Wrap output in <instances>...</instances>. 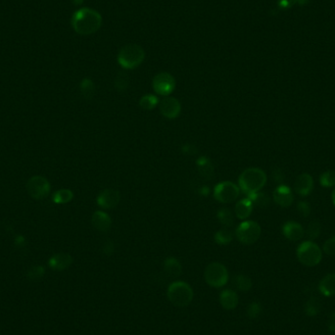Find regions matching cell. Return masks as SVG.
I'll return each instance as SVG.
<instances>
[{
	"label": "cell",
	"mask_w": 335,
	"mask_h": 335,
	"mask_svg": "<svg viewBox=\"0 0 335 335\" xmlns=\"http://www.w3.org/2000/svg\"><path fill=\"white\" fill-rule=\"evenodd\" d=\"M102 25V17L99 12L90 8H82L75 12L72 18L74 30L83 36L96 33Z\"/></svg>",
	"instance_id": "cell-1"
},
{
	"label": "cell",
	"mask_w": 335,
	"mask_h": 335,
	"mask_svg": "<svg viewBox=\"0 0 335 335\" xmlns=\"http://www.w3.org/2000/svg\"><path fill=\"white\" fill-rule=\"evenodd\" d=\"M15 244H16V246H18L20 248H24V247L27 246V240L23 235H18L15 238Z\"/></svg>",
	"instance_id": "cell-40"
},
{
	"label": "cell",
	"mask_w": 335,
	"mask_h": 335,
	"mask_svg": "<svg viewBox=\"0 0 335 335\" xmlns=\"http://www.w3.org/2000/svg\"><path fill=\"white\" fill-rule=\"evenodd\" d=\"M273 200L280 207L287 208L292 205L294 201L292 190L284 185H280L273 191Z\"/></svg>",
	"instance_id": "cell-13"
},
{
	"label": "cell",
	"mask_w": 335,
	"mask_h": 335,
	"mask_svg": "<svg viewBox=\"0 0 335 335\" xmlns=\"http://www.w3.org/2000/svg\"><path fill=\"white\" fill-rule=\"evenodd\" d=\"M204 278L211 287L222 288L229 281V272L223 264L214 262L207 266L204 272Z\"/></svg>",
	"instance_id": "cell-6"
},
{
	"label": "cell",
	"mask_w": 335,
	"mask_h": 335,
	"mask_svg": "<svg viewBox=\"0 0 335 335\" xmlns=\"http://www.w3.org/2000/svg\"><path fill=\"white\" fill-rule=\"evenodd\" d=\"M44 274V268L42 266H37L32 268L28 272V277L32 280L41 279Z\"/></svg>",
	"instance_id": "cell-35"
},
{
	"label": "cell",
	"mask_w": 335,
	"mask_h": 335,
	"mask_svg": "<svg viewBox=\"0 0 335 335\" xmlns=\"http://www.w3.org/2000/svg\"><path fill=\"white\" fill-rule=\"evenodd\" d=\"M234 286L240 291H249L252 288V280L250 277L244 274H237L233 279Z\"/></svg>",
	"instance_id": "cell-26"
},
{
	"label": "cell",
	"mask_w": 335,
	"mask_h": 335,
	"mask_svg": "<svg viewBox=\"0 0 335 335\" xmlns=\"http://www.w3.org/2000/svg\"><path fill=\"white\" fill-rule=\"evenodd\" d=\"M91 224L96 231L106 232L112 227V219L103 211H96L91 217Z\"/></svg>",
	"instance_id": "cell-15"
},
{
	"label": "cell",
	"mask_w": 335,
	"mask_h": 335,
	"mask_svg": "<svg viewBox=\"0 0 335 335\" xmlns=\"http://www.w3.org/2000/svg\"><path fill=\"white\" fill-rule=\"evenodd\" d=\"M160 112L161 114L170 120H174L178 118L182 112V104L181 102L176 98L172 96H166L164 97L160 103Z\"/></svg>",
	"instance_id": "cell-11"
},
{
	"label": "cell",
	"mask_w": 335,
	"mask_h": 335,
	"mask_svg": "<svg viewBox=\"0 0 335 335\" xmlns=\"http://www.w3.org/2000/svg\"><path fill=\"white\" fill-rule=\"evenodd\" d=\"M160 103V100L157 95L154 94H145L139 100V106L146 111H151L155 109Z\"/></svg>",
	"instance_id": "cell-27"
},
{
	"label": "cell",
	"mask_w": 335,
	"mask_h": 335,
	"mask_svg": "<svg viewBox=\"0 0 335 335\" xmlns=\"http://www.w3.org/2000/svg\"><path fill=\"white\" fill-rule=\"evenodd\" d=\"M120 201L121 194L116 189H104L98 194L96 198L98 206L103 209H113L120 203Z\"/></svg>",
	"instance_id": "cell-12"
},
{
	"label": "cell",
	"mask_w": 335,
	"mask_h": 335,
	"mask_svg": "<svg viewBox=\"0 0 335 335\" xmlns=\"http://www.w3.org/2000/svg\"><path fill=\"white\" fill-rule=\"evenodd\" d=\"M323 252L326 255L335 256V237H331L330 239L326 240L323 244Z\"/></svg>",
	"instance_id": "cell-36"
},
{
	"label": "cell",
	"mask_w": 335,
	"mask_h": 335,
	"mask_svg": "<svg viewBox=\"0 0 335 335\" xmlns=\"http://www.w3.org/2000/svg\"><path fill=\"white\" fill-rule=\"evenodd\" d=\"M262 313V306L258 302H253L247 308V315L251 319H256Z\"/></svg>",
	"instance_id": "cell-34"
},
{
	"label": "cell",
	"mask_w": 335,
	"mask_h": 335,
	"mask_svg": "<svg viewBox=\"0 0 335 335\" xmlns=\"http://www.w3.org/2000/svg\"><path fill=\"white\" fill-rule=\"evenodd\" d=\"M319 309H320V306H319L318 301L315 298H311L306 305V314L311 316L316 315L318 314Z\"/></svg>",
	"instance_id": "cell-33"
},
{
	"label": "cell",
	"mask_w": 335,
	"mask_h": 335,
	"mask_svg": "<svg viewBox=\"0 0 335 335\" xmlns=\"http://www.w3.org/2000/svg\"><path fill=\"white\" fill-rule=\"evenodd\" d=\"M183 151L185 154H189V155H194L196 153V148L191 145V144H185L183 147Z\"/></svg>",
	"instance_id": "cell-41"
},
{
	"label": "cell",
	"mask_w": 335,
	"mask_h": 335,
	"mask_svg": "<svg viewBox=\"0 0 335 335\" xmlns=\"http://www.w3.org/2000/svg\"><path fill=\"white\" fill-rule=\"evenodd\" d=\"M318 290L324 297H332L335 295V273L325 275L318 284Z\"/></svg>",
	"instance_id": "cell-20"
},
{
	"label": "cell",
	"mask_w": 335,
	"mask_h": 335,
	"mask_svg": "<svg viewBox=\"0 0 335 335\" xmlns=\"http://www.w3.org/2000/svg\"><path fill=\"white\" fill-rule=\"evenodd\" d=\"M314 189L313 177L307 173L300 175L294 185L295 191L301 196L309 195Z\"/></svg>",
	"instance_id": "cell-14"
},
{
	"label": "cell",
	"mask_w": 335,
	"mask_h": 335,
	"mask_svg": "<svg viewBox=\"0 0 335 335\" xmlns=\"http://www.w3.org/2000/svg\"><path fill=\"white\" fill-rule=\"evenodd\" d=\"M295 3H296L295 0H279V1H278V5H279V7L284 8V9L292 7Z\"/></svg>",
	"instance_id": "cell-39"
},
{
	"label": "cell",
	"mask_w": 335,
	"mask_h": 335,
	"mask_svg": "<svg viewBox=\"0 0 335 335\" xmlns=\"http://www.w3.org/2000/svg\"><path fill=\"white\" fill-rule=\"evenodd\" d=\"M164 271L170 277H179L183 272V267L180 261L175 257L167 258L164 262Z\"/></svg>",
	"instance_id": "cell-22"
},
{
	"label": "cell",
	"mask_w": 335,
	"mask_h": 335,
	"mask_svg": "<svg viewBox=\"0 0 335 335\" xmlns=\"http://www.w3.org/2000/svg\"><path fill=\"white\" fill-rule=\"evenodd\" d=\"M51 186L48 180L42 176H34L27 183V191L36 200H42L48 196Z\"/></svg>",
	"instance_id": "cell-9"
},
{
	"label": "cell",
	"mask_w": 335,
	"mask_h": 335,
	"mask_svg": "<svg viewBox=\"0 0 335 335\" xmlns=\"http://www.w3.org/2000/svg\"><path fill=\"white\" fill-rule=\"evenodd\" d=\"M72 264H73V258L70 254L67 253L55 254L48 261L49 267L55 271L67 270Z\"/></svg>",
	"instance_id": "cell-16"
},
{
	"label": "cell",
	"mask_w": 335,
	"mask_h": 335,
	"mask_svg": "<svg viewBox=\"0 0 335 335\" xmlns=\"http://www.w3.org/2000/svg\"><path fill=\"white\" fill-rule=\"evenodd\" d=\"M282 233L287 239L291 241H298L303 238L305 234V231L300 224L293 222V221H290V222H286L283 225Z\"/></svg>",
	"instance_id": "cell-17"
},
{
	"label": "cell",
	"mask_w": 335,
	"mask_h": 335,
	"mask_svg": "<svg viewBox=\"0 0 335 335\" xmlns=\"http://www.w3.org/2000/svg\"><path fill=\"white\" fill-rule=\"evenodd\" d=\"M168 299L177 307H188L193 300V290L185 281H175L168 287Z\"/></svg>",
	"instance_id": "cell-4"
},
{
	"label": "cell",
	"mask_w": 335,
	"mask_h": 335,
	"mask_svg": "<svg viewBox=\"0 0 335 335\" xmlns=\"http://www.w3.org/2000/svg\"><path fill=\"white\" fill-rule=\"evenodd\" d=\"M73 1H74L76 4H81V3H83L84 0H73Z\"/></svg>",
	"instance_id": "cell-46"
},
{
	"label": "cell",
	"mask_w": 335,
	"mask_h": 335,
	"mask_svg": "<svg viewBox=\"0 0 335 335\" xmlns=\"http://www.w3.org/2000/svg\"><path fill=\"white\" fill-rule=\"evenodd\" d=\"M262 234L261 226L254 221H243L236 228V238L245 245H252L257 242Z\"/></svg>",
	"instance_id": "cell-7"
},
{
	"label": "cell",
	"mask_w": 335,
	"mask_h": 335,
	"mask_svg": "<svg viewBox=\"0 0 335 335\" xmlns=\"http://www.w3.org/2000/svg\"><path fill=\"white\" fill-rule=\"evenodd\" d=\"M273 177L277 183H283L284 181V175L280 170H275L273 173Z\"/></svg>",
	"instance_id": "cell-42"
},
{
	"label": "cell",
	"mask_w": 335,
	"mask_h": 335,
	"mask_svg": "<svg viewBox=\"0 0 335 335\" xmlns=\"http://www.w3.org/2000/svg\"><path fill=\"white\" fill-rule=\"evenodd\" d=\"M114 85L115 88L119 91V92H124L127 89V87L129 86V79L128 76L126 75V73H119L114 81Z\"/></svg>",
	"instance_id": "cell-30"
},
{
	"label": "cell",
	"mask_w": 335,
	"mask_h": 335,
	"mask_svg": "<svg viewBox=\"0 0 335 335\" xmlns=\"http://www.w3.org/2000/svg\"><path fill=\"white\" fill-rule=\"evenodd\" d=\"M80 89L85 99H91L95 94V84L88 78H85L82 81L80 84Z\"/></svg>",
	"instance_id": "cell-28"
},
{
	"label": "cell",
	"mask_w": 335,
	"mask_h": 335,
	"mask_svg": "<svg viewBox=\"0 0 335 335\" xmlns=\"http://www.w3.org/2000/svg\"><path fill=\"white\" fill-rule=\"evenodd\" d=\"M248 198L251 200L254 205H257L261 208H266L270 204V197L262 192H256L253 194H249Z\"/></svg>",
	"instance_id": "cell-29"
},
{
	"label": "cell",
	"mask_w": 335,
	"mask_h": 335,
	"mask_svg": "<svg viewBox=\"0 0 335 335\" xmlns=\"http://www.w3.org/2000/svg\"><path fill=\"white\" fill-rule=\"evenodd\" d=\"M319 183L323 188L335 187V171L324 172L319 178Z\"/></svg>",
	"instance_id": "cell-31"
},
{
	"label": "cell",
	"mask_w": 335,
	"mask_h": 335,
	"mask_svg": "<svg viewBox=\"0 0 335 335\" xmlns=\"http://www.w3.org/2000/svg\"><path fill=\"white\" fill-rule=\"evenodd\" d=\"M295 1H296V3H298L300 5H304V4H307L310 0H295Z\"/></svg>",
	"instance_id": "cell-44"
},
{
	"label": "cell",
	"mask_w": 335,
	"mask_h": 335,
	"mask_svg": "<svg viewBox=\"0 0 335 335\" xmlns=\"http://www.w3.org/2000/svg\"><path fill=\"white\" fill-rule=\"evenodd\" d=\"M196 166L199 174L205 180H211L215 173V168L208 157L201 156L196 160Z\"/></svg>",
	"instance_id": "cell-19"
},
{
	"label": "cell",
	"mask_w": 335,
	"mask_h": 335,
	"mask_svg": "<svg viewBox=\"0 0 335 335\" xmlns=\"http://www.w3.org/2000/svg\"><path fill=\"white\" fill-rule=\"evenodd\" d=\"M238 295L231 289H225L220 294V303L222 307L226 310L235 309L238 305Z\"/></svg>",
	"instance_id": "cell-18"
},
{
	"label": "cell",
	"mask_w": 335,
	"mask_h": 335,
	"mask_svg": "<svg viewBox=\"0 0 335 335\" xmlns=\"http://www.w3.org/2000/svg\"><path fill=\"white\" fill-rule=\"evenodd\" d=\"M267 175L260 168H248L238 178V187L247 195L259 192L267 184Z\"/></svg>",
	"instance_id": "cell-2"
},
{
	"label": "cell",
	"mask_w": 335,
	"mask_h": 335,
	"mask_svg": "<svg viewBox=\"0 0 335 335\" xmlns=\"http://www.w3.org/2000/svg\"><path fill=\"white\" fill-rule=\"evenodd\" d=\"M321 233V226L318 222L314 221L311 222L308 229H307V234L311 239H315L317 238Z\"/></svg>",
	"instance_id": "cell-32"
},
{
	"label": "cell",
	"mask_w": 335,
	"mask_h": 335,
	"mask_svg": "<svg viewBox=\"0 0 335 335\" xmlns=\"http://www.w3.org/2000/svg\"><path fill=\"white\" fill-rule=\"evenodd\" d=\"M331 199H332V202H333V204H334L335 206V189L333 191H332V194H331Z\"/></svg>",
	"instance_id": "cell-45"
},
{
	"label": "cell",
	"mask_w": 335,
	"mask_h": 335,
	"mask_svg": "<svg viewBox=\"0 0 335 335\" xmlns=\"http://www.w3.org/2000/svg\"><path fill=\"white\" fill-rule=\"evenodd\" d=\"M253 202L247 197L239 200L235 205V215L240 220H246L250 217L253 211Z\"/></svg>",
	"instance_id": "cell-21"
},
{
	"label": "cell",
	"mask_w": 335,
	"mask_h": 335,
	"mask_svg": "<svg viewBox=\"0 0 335 335\" xmlns=\"http://www.w3.org/2000/svg\"><path fill=\"white\" fill-rule=\"evenodd\" d=\"M219 222L225 228H231L234 225V215L230 208H222L217 214Z\"/></svg>",
	"instance_id": "cell-24"
},
{
	"label": "cell",
	"mask_w": 335,
	"mask_h": 335,
	"mask_svg": "<svg viewBox=\"0 0 335 335\" xmlns=\"http://www.w3.org/2000/svg\"><path fill=\"white\" fill-rule=\"evenodd\" d=\"M74 199V193L70 189H59L52 197V200L56 204H67Z\"/></svg>",
	"instance_id": "cell-25"
},
{
	"label": "cell",
	"mask_w": 335,
	"mask_h": 335,
	"mask_svg": "<svg viewBox=\"0 0 335 335\" xmlns=\"http://www.w3.org/2000/svg\"><path fill=\"white\" fill-rule=\"evenodd\" d=\"M233 237L234 233L230 230V228H223L214 235V239L219 245H229L233 240Z\"/></svg>",
	"instance_id": "cell-23"
},
{
	"label": "cell",
	"mask_w": 335,
	"mask_h": 335,
	"mask_svg": "<svg viewBox=\"0 0 335 335\" xmlns=\"http://www.w3.org/2000/svg\"><path fill=\"white\" fill-rule=\"evenodd\" d=\"M152 87L154 91L160 96H170V94L176 88L175 78L167 72L157 74L152 81Z\"/></svg>",
	"instance_id": "cell-10"
},
{
	"label": "cell",
	"mask_w": 335,
	"mask_h": 335,
	"mask_svg": "<svg viewBox=\"0 0 335 335\" xmlns=\"http://www.w3.org/2000/svg\"><path fill=\"white\" fill-rule=\"evenodd\" d=\"M298 261L306 267H315L322 259V252L313 241H305L297 249Z\"/></svg>",
	"instance_id": "cell-5"
},
{
	"label": "cell",
	"mask_w": 335,
	"mask_h": 335,
	"mask_svg": "<svg viewBox=\"0 0 335 335\" xmlns=\"http://www.w3.org/2000/svg\"><path fill=\"white\" fill-rule=\"evenodd\" d=\"M297 209L299 211V213L301 214V216H302V217H305V218H307V217L311 214V206H310V204H309L308 202H306V201H301V202H299Z\"/></svg>",
	"instance_id": "cell-37"
},
{
	"label": "cell",
	"mask_w": 335,
	"mask_h": 335,
	"mask_svg": "<svg viewBox=\"0 0 335 335\" xmlns=\"http://www.w3.org/2000/svg\"><path fill=\"white\" fill-rule=\"evenodd\" d=\"M327 324H328V329L330 330V332L335 333V313L330 314Z\"/></svg>",
	"instance_id": "cell-43"
},
{
	"label": "cell",
	"mask_w": 335,
	"mask_h": 335,
	"mask_svg": "<svg viewBox=\"0 0 335 335\" xmlns=\"http://www.w3.org/2000/svg\"><path fill=\"white\" fill-rule=\"evenodd\" d=\"M114 250H115V246H114V243L112 241H107L105 242L104 245H103V252H104L106 255H112L114 253Z\"/></svg>",
	"instance_id": "cell-38"
},
{
	"label": "cell",
	"mask_w": 335,
	"mask_h": 335,
	"mask_svg": "<svg viewBox=\"0 0 335 335\" xmlns=\"http://www.w3.org/2000/svg\"><path fill=\"white\" fill-rule=\"evenodd\" d=\"M145 59V51L144 49L134 43L126 44L118 53V63L126 69V70H133L140 66Z\"/></svg>",
	"instance_id": "cell-3"
},
{
	"label": "cell",
	"mask_w": 335,
	"mask_h": 335,
	"mask_svg": "<svg viewBox=\"0 0 335 335\" xmlns=\"http://www.w3.org/2000/svg\"><path fill=\"white\" fill-rule=\"evenodd\" d=\"M239 194V187L231 182H221L214 189V198L224 204H229L235 201Z\"/></svg>",
	"instance_id": "cell-8"
}]
</instances>
